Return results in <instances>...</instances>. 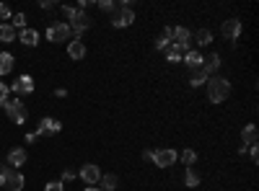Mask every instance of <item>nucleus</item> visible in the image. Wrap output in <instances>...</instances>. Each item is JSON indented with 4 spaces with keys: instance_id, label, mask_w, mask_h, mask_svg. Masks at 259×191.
Segmentation results:
<instances>
[{
    "instance_id": "obj_37",
    "label": "nucleus",
    "mask_w": 259,
    "mask_h": 191,
    "mask_svg": "<svg viewBox=\"0 0 259 191\" xmlns=\"http://www.w3.org/2000/svg\"><path fill=\"white\" fill-rule=\"evenodd\" d=\"M86 191H101V189H96V186H88Z\"/></svg>"
},
{
    "instance_id": "obj_23",
    "label": "nucleus",
    "mask_w": 259,
    "mask_h": 191,
    "mask_svg": "<svg viewBox=\"0 0 259 191\" xmlns=\"http://www.w3.org/2000/svg\"><path fill=\"white\" fill-rule=\"evenodd\" d=\"M200 181H202V178H200V173L195 171V168H187V176H184V184H187L189 189H195V186H200Z\"/></svg>"
},
{
    "instance_id": "obj_21",
    "label": "nucleus",
    "mask_w": 259,
    "mask_h": 191,
    "mask_svg": "<svg viewBox=\"0 0 259 191\" xmlns=\"http://www.w3.org/2000/svg\"><path fill=\"white\" fill-rule=\"evenodd\" d=\"M163 52H166V60H168V62H179V60L184 57V49L179 47V44H168Z\"/></svg>"
},
{
    "instance_id": "obj_11",
    "label": "nucleus",
    "mask_w": 259,
    "mask_h": 191,
    "mask_svg": "<svg viewBox=\"0 0 259 191\" xmlns=\"http://www.w3.org/2000/svg\"><path fill=\"white\" fill-rule=\"evenodd\" d=\"M223 37L236 41L241 37V21L239 18H228V21H223Z\"/></svg>"
},
{
    "instance_id": "obj_18",
    "label": "nucleus",
    "mask_w": 259,
    "mask_h": 191,
    "mask_svg": "<svg viewBox=\"0 0 259 191\" xmlns=\"http://www.w3.org/2000/svg\"><path fill=\"white\" fill-rule=\"evenodd\" d=\"M241 140H244V145H246V148H252V145H257V140H259V132H257V127H254V124H246V127H244V132H241Z\"/></svg>"
},
{
    "instance_id": "obj_3",
    "label": "nucleus",
    "mask_w": 259,
    "mask_h": 191,
    "mask_svg": "<svg viewBox=\"0 0 259 191\" xmlns=\"http://www.w3.org/2000/svg\"><path fill=\"white\" fill-rule=\"evenodd\" d=\"M24 176H21L16 168H8V165H0V186L8 189V191H21L24 189Z\"/></svg>"
},
{
    "instance_id": "obj_26",
    "label": "nucleus",
    "mask_w": 259,
    "mask_h": 191,
    "mask_svg": "<svg viewBox=\"0 0 259 191\" xmlns=\"http://www.w3.org/2000/svg\"><path fill=\"white\" fill-rule=\"evenodd\" d=\"M195 160H197V153H195V150H182V163H184V165L192 168Z\"/></svg>"
},
{
    "instance_id": "obj_6",
    "label": "nucleus",
    "mask_w": 259,
    "mask_h": 191,
    "mask_svg": "<svg viewBox=\"0 0 259 191\" xmlns=\"http://www.w3.org/2000/svg\"><path fill=\"white\" fill-rule=\"evenodd\" d=\"M135 21V10L132 8H117V13L111 16V26L114 29H127Z\"/></svg>"
},
{
    "instance_id": "obj_25",
    "label": "nucleus",
    "mask_w": 259,
    "mask_h": 191,
    "mask_svg": "<svg viewBox=\"0 0 259 191\" xmlns=\"http://www.w3.org/2000/svg\"><path fill=\"white\" fill-rule=\"evenodd\" d=\"M195 41L200 44V47H207V44L212 41V34H210L207 29H200V31L195 34Z\"/></svg>"
},
{
    "instance_id": "obj_5",
    "label": "nucleus",
    "mask_w": 259,
    "mask_h": 191,
    "mask_svg": "<svg viewBox=\"0 0 259 191\" xmlns=\"http://www.w3.org/2000/svg\"><path fill=\"white\" fill-rule=\"evenodd\" d=\"M60 129H62V124H60L57 119L44 116V119L39 121V127H37V132H34V134H37V137H52V134H57Z\"/></svg>"
},
{
    "instance_id": "obj_2",
    "label": "nucleus",
    "mask_w": 259,
    "mask_h": 191,
    "mask_svg": "<svg viewBox=\"0 0 259 191\" xmlns=\"http://www.w3.org/2000/svg\"><path fill=\"white\" fill-rule=\"evenodd\" d=\"M205 85H207V98L212 104H223L231 96V83L223 75H210V80Z\"/></svg>"
},
{
    "instance_id": "obj_27",
    "label": "nucleus",
    "mask_w": 259,
    "mask_h": 191,
    "mask_svg": "<svg viewBox=\"0 0 259 191\" xmlns=\"http://www.w3.org/2000/svg\"><path fill=\"white\" fill-rule=\"evenodd\" d=\"M10 26L24 31V29H26V16H24V13H16V18H13V24H10Z\"/></svg>"
},
{
    "instance_id": "obj_32",
    "label": "nucleus",
    "mask_w": 259,
    "mask_h": 191,
    "mask_svg": "<svg viewBox=\"0 0 259 191\" xmlns=\"http://www.w3.org/2000/svg\"><path fill=\"white\" fill-rule=\"evenodd\" d=\"M249 158H252V163H259V150H257V145H252V148H249Z\"/></svg>"
},
{
    "instance_id": "obj_29",
    "label": "nucleus",
    "mask_w": 259,
    "mask_h": 191,
    "mask_svg": "<svg viewBox=\"0 0 259 191\" xmlns=\"http://www.w3.org/2000/svg\"><path fill=\"white\" fill-rule=\"evenodd\" d=\"M44 191H65V186H62V181H50L44 186Z\"/></svg>"
},
{
    "instance_id": "obj_33",
    "label": "nucleus",
    "mask_w": 259,
    "mask_h": 191,
    "mask_svg": "<svg viewBox=\"0 0 259 191\" xmlns=\"http://www.w3.org/2000/svg\"><path fill=\"white\" fill-rule=\"evenodd\" d=\"M75 176H78V173L73 171V168H67V171L62 173V181H73V178H75Z\"/></svg>"
},
{
    "instance_id": "obj_7",
    "label": "nucleus",
    "mask_w": 259,
    "mask_h": 191,
    "mask_svg": "<svg viewBox=\"0 0 259 191\" xmlns=\"http://www.w3.org/2000/svg\"><path fill=\"white\" fill-rule=\"evenodd\" d=\"M70 34L73 31H70V26H67V24H52L47 29V39L57 44V41H67V39H70Z\"/></svg>"
},
{
    "instance_id": "obj_10",
    "label": "nucleus",
    "mask_w": 259,
    "mask_h": 191,
    "mask_svg": "<svg viewBox=\"0 0 259 191\" xmlns=\"http://www.w3.org/2000/svg\"><path fill=\"white\" fill-rule=\"evenodd\" d=\"M10 91L16 96H29V93H34V80L29 75H21V77H16V83L10 85Z\"/></svg>"
},
{
    "instance_id": "obj_17",
    "label": "nucleus",
    "mask_w": 259,
    "mask_h": 191,
    "mask_svg": "<svg viewBox=\"0 0 259 191\" xmlns=\"http://www.w3.org/2000/svg\"><path fill=\"white\" fill-rule=\"evenodd\" d=\"M18 41L21 44H26V47H37V41H39V31L37 29H24L18 34Z\"/></svg>"
},
{
    "instance_id": "obj_28",
    "label": "nucleus",
    "mask_w": 259,
    "mask_h": 191,
    "mask_svg": "<svg viewBox=\"0 0 259 191\" xmlns=\"http://www.w3.org/2000/svg\"><path fill=\"white\" fill-rule=\"evenodd\" d=\"M8 93H10V85L0 83V106H5V101H8Z\"/></svg>"
},
{
    "instance_id": "obj_12",
    "label": "nucleus",
    "mask_w": 259,
    "mask_h": 191,
    "mask_svg": "<svg viewBox=\"0 0 259 191\" xmlns=\"http://www.w3.org/2000/svg\"><path fill=\"white\" fill-rule=\"evenodd\" d=\"M189 39H192V34H189L187 29H182V26H179V29H174V37H171V44H179V47H182V49H184V54L189 52V44H192V41H189Z\"/></svg>"
},
{
    "instance_id": "obj_9",
    "label": "nucleus",
    "mask_w": 259,
    "mask_h": 191,
    "mask_svg": "<svg viewBox=\"0 0 259 191\" xmlns=\"http://www.w3.org/2000/svg\"><path fill=\"white\" fill-rule=\"evenodd\" d=\"M179 158V153L176 150H155L153 153V163L158 165V168H171Z\"/></svg>"
},
{
    "instance_id": "obj_36",
    "label": "nucleus",
    "mask_w": 259,
    "mask_h": 191,
    "mask_svg": "<svg viewBox=\"0 0 259 191\" xmlns=\"http://www.w3.org/2000/svg\"><path fill=\"white\" fill-rule=\"evenodd\" d=\"M42 8H44V10H50V8H54V3H52V0H44Z\"/></svg>"
},
{
    "instance_id": "obj_24",
    "label": "nucleus",
    "mask_w": 259,
    "mask_h": 191,
    "mask_svg": "<svg viewBox=\"0 0 259 191\" xmlns=\"http://www.w3.org/2000/svg\"><path fill=\"white\" fill-rule=\"evenodd\" d=\"M218 67H220V57H218V54H210V57H205V70H207V75L218 73Z\"/></svg>"
},
{
    "instance_id": "obj_4",
    "label": "nucleus",
    "mask_w": 259,
    "mask_h": 191,
    "mask_svg": "<svg viewBox=\"0 0 259 191\" xmlns=\"http://www.w3.org/2000/svg\"><path fill=\"white\" fill-rule=\"evenodd\" d=\"M5 114L10 116V121H16V124H24L26 121V106H24V101H18V98H13V101H5Z\"/></svg>"
},
{
    "instance_id": "obj_22",
    "label": "nucleus",
    "mask_w": 259,
    "mask_h": 191,
    "mask_svg": "<svg viewBox=\"0 0 259 191\" xmlns=\"http://www.w3.org/2000/svg\"><path fill=\"white\" fill-rule=\"evenodd\" d=\"M0 41H5V44L16 41V29L10 26V24H3V26H0Z\"/></svg>"
},
{
    "instance_id": "obj_14",
    "label": "nucleus",
    "mask_w": 259,
    "mask_h": 191,
    "mask_svg": "<svg viewBox=\"0 0 259 191\" xmlns=\"http://www.w3.org/2000/svg\"><path fill=\"white\" fill-rule=\"evenodd\" d=\"M26 158H29L26 150H21V148L10 150V153H8V168H16V171H18V165H24V163H26Z\"/></svg>"
},
{
    "instance_id": "obj_35",
    "label": "nucleus",
    "mask_w": 259,
    "mask_h": 191,
    "mask_svg": "<svg viewBox=\"0 0 259 191\" xmlns=\"http://www.w3.org/2000/svg\"><path fill=\"white\" fill-rule=\"evenodd\" d=\"M54 96H57V98H65L67 91H65V88H57V91H54Z\"/></svg>"
},
{
    "instance_id": "obj_16",
    "label": "nucleus",
    "mask_w": 259,
    "mask_h": 191,
    "mask_svg": "<svg viewBox=\"0 0 259 191\" xmlns=\"http://www.w3.org/2000/svg\"><path fill=\"white\" fill-rule=\"evenodd\" d=\"M184 65L189 67V70H195V67H202V65H205V57H202L197 49H189V52L184 54Z\"/></svg>"
},
{
    "instance_id": "obj_15",
    "label": "nucleus",
    "mask_w": 259,
    "mask_h": 191,
    "mask_svg": "<svg viewBox=\"0 0 259 191\" xmlns=\"http://www.w3.org/2000/svg\"><path fill=\"white\" fill-rule=\"evenodd\" d=\"M67 54H70V60H83L86 57V44L81 41V39H75V41H70L67 44Z\"/></svg>"
},
{
    "instance_id": "obj_20",
    "label": "nucleus",
    "mask_w": 259,
    "mask_h": 191,
    "mask_svg": "<svg viewBox=\"0 0 259 191\" xmlns=\"http://www.w3.org/2000/svg\"><path fill=\"white\" fill-rule=\"evenodd\" d=\"M13 54H8V52H0V77L8 75V73H13Z\"/></svg>"
},
{
    "instance_id": "obj_8",
    "label": "nucleus",
    "mask_w": 259,
    "mask_h": 191,
    "mask_svg": "<svg viewBox=\"0 0 259 191\" xmlns=\"http://www.w3.org/2000/svg\"><path fill=\"white\" fill-rule=\"evenodd\" d=\"M78 176H81V181L88 184V186H96L101 181V171H99V165H94V163H86Z\"/></svg>"
},
{
    "instance_id": "obj_30",
    "label": "nucleus",
    "mask_w": 259,
    "mask_h": 191,
    "mask_svg": "<svg viewBox=\"0 0 259 191\" xmlns=\"http://www.w3.org/2000/svg\"><path fill=\"white\" fill-rule=\"evenodd\" d=\"M99 8H101V10H114L117 3H111V0H99Z\"/></svg>"
},
{
    "instance_id": "obj_19",
    "label": "nucleus",
    "mask_w": 259,
    "mask_h": 191,
    "mask_svg": "<svg viewBox=\"0 0 259 191\" xmlns=\"http://www.w3.org/2000/svg\"><path fill=\"white\" fill-rule=\"evenodd\" d=\"M117 189H119V176L117 173L101 176V191H117Z\"/></svg>"
},
{
    "instance_id": "obj_1",
    "label": "nucleus",
    "mask_w": 259,
    "mask_h": 191,
    "mask_svg": "<svg viewBox=\"0 0 259 191\" xmlns=\"http://www.w3.org/2000/svg\"><path fill=\"white\" fill-rule=\"evenodd\" d=\"M62 13H65V18H70V31L75 34L78 39H81V34H86L88 29H91V16L86 13V10H81V8H73V5H62Z\"/></svg>"
},
{
    "instance_id": "obj_13",
    "label": "nucleus",
    "mask_w": 259,
    "mask_h": 191,
    "mask_svg": "<svg viewBox=\"0 0 259 191\" xmlns=\"http://www.w3.org/2000/svg\"><path fill=\"white\" fill-rule=\"evenodd\" d=\"M207 80H210V75L205 70V65L195 67V70H189V85H192V88H200L202 83H207Z\"/></svg>"
},
{
    "instance_id": "obj_31",
    "label": "nucleus",
    "mask_w": 259,
    "mask_h": 191,
    "mask_svg": "<svg viewBox=\"0 0 259 191\" xmlns=\"http://www.w3.org/2000/svg\"><path fill=\"white\" fill-rule=\"evenodd\" d=\"M0 18H3V21H8V18H10V8H8L5 3H0Z\"/></svg>"
},
{
    "instance_id": "obj_34",
    "label": "nucleus",
    "mask_w": 259,
    "mask_h": 191,
    "mask_svg": "<svg viewBox=\"0 0 259 191\" xmlns=\"http://www.w3.org/2000/svg\"><path fill=\"white\" fill-rule=\"evenodd\" d=\"M168 44H171V41H166L163 37H158V41H155V49H161V52H163V49L168 47Z\"/></svg>"
}]
</instances>
